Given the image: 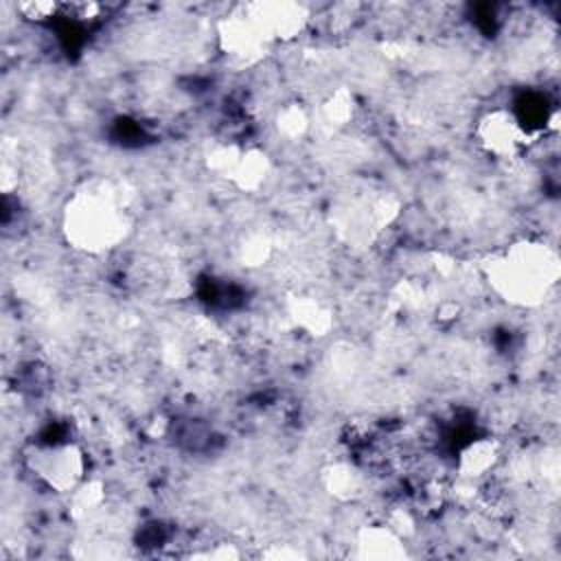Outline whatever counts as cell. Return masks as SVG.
<instances>
[{
	"instance_id": "6da1fadb",
	"label": "cell",
	"mask_w": 561,
	"mask_h": 561,
	"mask_svg": "<svg viewBox=\"0 0 561 561\" xmlns=\"http://www.w3.org/2000/svg\"><path fill=\"white\" fill-rule=\"evenodd\" d=\"M486 274L506 300L524 307L541 305L557 283V252L546 239H524L497 256Z\"/></svg>"
},
{
	"instance_id": "7a4b0ae2",
	"label": "cell",
	"mask_w": 561,
	"mask_h": 561,
	"mask_svg": "<svg viewBox=\"0 0 561 561\" xmlns=\"http://www.w3.org/2000/svg\"><path fill=\"white\" fill-rule=\"evenodd\" d=\"M127 215L110 197L81 193L72 197L64 217V230L75 248L99 254L116 248L125 239Z\"/></svg>"
},
{
	"instance_id": "3957f363",
	"label": "cell",
	"mask_w": 561,
	"mask_h": 561,
	"mask_svg": "<svg viewBox=\"0 0 561 561\" xmlns=\"http://www.w3.org/2000/svg\"><path fill=\"white\" fill-rule=\"evenodd\" d=\"M473 136L480 149L493 160H515L522 151H528L530 131L515 110L493 105L478 116Z\"/></svg>"
},
{
	"instance_id": "277c9868",
	"label": "cell",
	"mask_w": 561,
	"mask_h": 561,
	"mask_svg": "<svg viewBox=\"0 0 561 561\" xmlns=\"http://www.w3.org/2000/svg\"><path fill=\"white\" fill-rule=\"evenodd\" d=\"M15 13L28 22V24H46L50 22L55 15L61 13V4L57 2H20L15 4Z\"/></svg>"
}]
</instances>
